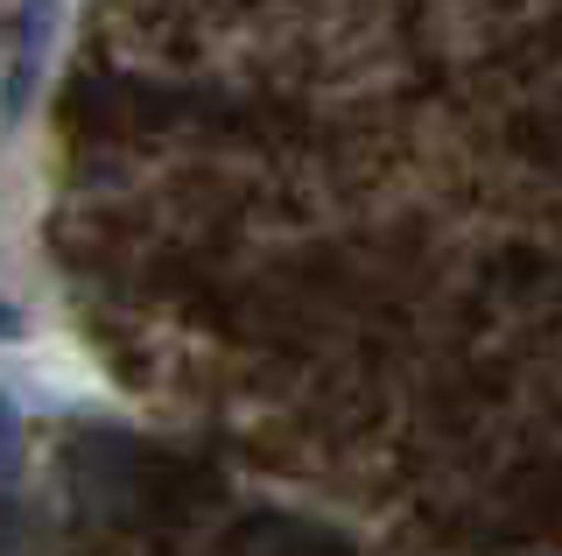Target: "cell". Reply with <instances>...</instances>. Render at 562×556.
<instances>
[{
  "label": "cell",
  "instance_id": "obj_1",
  "mask_svg": "<svg viewBox=\"0 0 562 556\" xmlns=\"http://www.w3.org/2000/svg\"><path fill=\"white\" fill-rule=\"evenodd\" d=\"M0 472H14V409L0 402Z\"/></svg>",
  "mask_w": 562,
  "mask_h": 556
}]
</instances>
